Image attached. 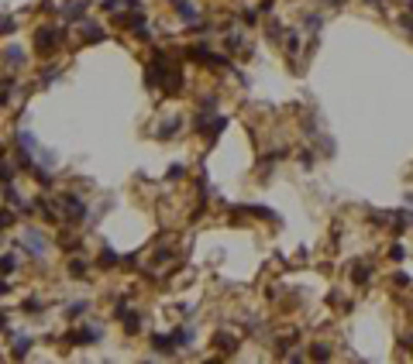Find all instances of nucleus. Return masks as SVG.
<instances>
[{
  "label": "nucleus",
  "mask_w": 413,
  "mask_h": 364,
  "mask_svg": "<svg viewBox=\"0 0 413 364\" xmlns=\"http://www.w3.org/2000/svg\"><path fill=\"white\" fill-rule=\"evenodd\" d=\"M59 72H62L59 66H45L42 72H38V83H42V86H48V83H55V79H59Z\"/></svg>",
  "instance_id": "obj_18"
},
{
  "label": "nucleus",
  "mask_w": 413,
  "mask_h": 364,
  "mask_svg": "<svg viewBox=\"0 0 413 364\" xmlns=\"http://www.w3.org/2000/svg\"><path fill=\"white\" fill-rule=\"evenodd\" d=\"M117 261H121V258H117L114 251H110V248H103V251H100V258H97V268H103V272H110V268H114Z\"/></svg>",
  "instance_id": "obj_13"
},
{
  "label": "nucleus",
  "mask_w": 413,
  "mask_h": 364,
  "mask_svg": "<svg viewBox=\"0 0 413 364\" xmlns=\"http://www.w3.org/2000/svg\"><path fill=\"white\" fill-rule=\"evenodd\" d=\"M152 347H155L159 354H172L176 351V340H172V333L169 337H165V333H155V337H152Z\"/></svg>",
  "instance_id": "obj_10"
},
{
  "label": "nucleus",
  "mask_w": 413,
  "mask_h": 364,
  "mask_svg": "<svg viewBox=\"0 0 413 364\" xmlns=\"http://www.w3.org/2000/svg\"><path fill=\"white\" fill-rule=\"evenodd\" d=\"M4 292H7V282H4V278H0V296H4Z\"/></svg>",
  "instance_id": "obj_34"
},
{
  "label": "nucleus",
  "mask_w": 413,
  "mask_h": 364,
  "mask_svg": "<svg viewBox=\"0 0 413 364\" xmlns=\"http://www.w3.org/2000/svg\"><path fill=\"white\" fill-rule=\"evenodd\" d=\"M403 254H406L403 244H392V248H389V258H392V261H403Z\"/></svg>",
  "instance_id": "obj_31"
},
{
  "label": "nucleus",
  "mask_w": 413,
  "mask_h": 364,
  "mask_svg": "<svg viewBox=\"0 0 413 364\" xmlns=\"http://www.w3.org/2000/svg\"><path fill=\"white\" fill-rule=\"evenodd\" d=\"M121 327H124L127 337H135V333L141 330V323H138V313H124V316H121Z\"/></svg>",
  "instance_id": "obj_15"
},
{
  "label": "nucleus",
  "mask_w": 413,
  "mask_h": 364,
  "mask_svg": "<svg viewBox=\"0 0 413 364\" xmlns=\"http://www.w3.org/2000/svg\"><path fill=\"white\" fill-rule=\"evenodd\" d=\"M283 48H286L289 55H299V34H296V31H286V38H283Z\"/></svg>",
  "instance_id": "obj_19"
},
{
  "label": "nucleus",
  "mask_w": 413,
  "mask_h": 364,
  "mask_svg": "<svg viewBox=\"0 0 413 364\" xmlns=\"http://www.w3.org/2000/svg\"><path fill=\"white\" fill-rule=\"evenodd\" d=\"M214 343H217L220 351H231V343H238V340H231L228 333H217V337H214Z\"/></svg>",
  "instance_id": "obj_28"
},
{
  "label": "nucleus",
  "mask_w": 413,
  "mask_h": 364,
  "mask_svg": "<svg viewBox=\"0 0 413 364\" xmlns=\"http://www.w3.org/2000/svg\"><path fill=\"white\" fill-rule=\"evenodd\" d=\"M62 42H66V31H62V28L45 24V28H38V31H34V52H38L42 58L55 55L59 48H62Z\"/></svg>",
  "instance_id": "obj_2"
},
{
  "label": "nucleus",
  "mask_w": 413,
  "mask_h": 364,
  "mask_svg": "<svg viewBox=\"0 0 413 364\" xmlns=\"http://www.w3.org/2000/svg\"><path fill=\"white\" fill-rule=\"evenodd\" d=\"M0 158H4V148H0Z\"/></svg>",
  "instance_id": "obj_37"
},
{
  "label": "nucleus",
  "mask_w": 413,
  "mask_h": 364,
  "mask_svg": "<svg viewBox=\"0 0 413 364\" xmlns=\"http://www.w3.org/2000/svg\"><path fill=\"white\" fill-rule=\"evenodd\" d=\"M4 58H7L11 66H24V52L17 45H7V48H4Z\"/></svg>",
  "instance_id": "obj_17"
},
{
  "label": "nucleus",
  "mask_w": 413,
  "mask_h": 364,
  "mask_svg": "<svg viewBox=\"0 0 413 364\" xmlns=\"http://www.w3.org/2000/svg\"><path fill=\"white\" fill-rule=\"evenodd\" d=\"M14 28H17V21H14V17H7V14H0V34L14 31Z\"/></svg>",
  "instance_id": "obj_27"
},
{
  "label": "nucleus",
  "mask_w": 413,
  "mask_h": 364,
  "mask_svg": "<svg viewBox=\"0 0 413 364\" xmlns=\"http://www.w3.org/2000/svg\"><path fill=\"white\" fill-rule=\"evenodd\" d=\"M69 275H72V278H83V275H86V261H83V258H72V261H69Z\"/></svg>",
  "instance_id": "obj_23"
},
{
  "label": "nucleus",
  "mask_w": 413,
  "mask_h": 364,
  "mask_svg": "<svg viewBox=\"0 0 413 364\" xmlns=\"http://www.w3.org/2000/svg\"><path fill=\"white\" fill-rule=\"evenodd\" d=\"M303 28H307L310 34H317L324 28V14H317V11H310V14H303Z\"/></svg>",
  "instance_id": "obj_11"
},
{
  "label": "nucleus",
  "mask_w": 413,
  "mask_h": 364,
  "mask_svg": "<svg viewBox=\"0 0 413 364\" xmlns=\"http://www.w3.org/2000/svg\"><path fill=\"white\" fill-rule=\"evenodd\" d=\"M299 165H303V169H313V151H299Z\"/></svg>",
  "instance_id": "obj_30"
},
{
  "label": "nucleus",
  "mask_w": 413,
  "mask_h": 364,
  "mask_svg": "<svg viewBox=\"0 0 413 364\" xmlns=\"http://www.w3.org/2000/svg\"><path fill=\"white\" fill-rule=\"evenodd\" d=\"M34 210H38V213L45 216V220H52V224H55V220H59V213H55V210H52V203H48V199H38V203H34Z\"/></svg>",
  "instance_id": "obj_20"
},
{
  "label": "nucleus",
  "mask_w": 413,
  "mask_h": 364,
  "mask_svg": "<svg viewBox=\"0 0 413 364\" xmlns=\"http://www.w3.org/2000/svg\"><path fill=\"white\" fill-rule=\"evenodd\" d=\"M179 131H183V117H172V120H165V124L155 131V137H159V141H169V137H176Z\"/></svg>",
  "instance_id": "obj_8"
},
{
  "label": "nucleus",
  "mask_w": 413,
  "mask_h": 364,
  "mask_svg": "<svg viewBox=\"0 0 413 364\" xmlns=\"http://www.w3.org/2000/svg\"><path fill=\"white\" fill-rule=\"evenodd\" d=\"M24 248H28V254H31V258H42V254L48 251L45 234H38V230H28V244H24Z\"/></svg>",
  "instance_id": "obj_7"
},
{
  "label": "nucleus",
  "mask_w": 413,
  "mask_h": 364,
  "mask_svg": "<svg viewBox=\"0 0 413 364\" xmlns=\"http://www.w3.org/2000/svg\"><path fill=\"white\" fill-rule=\"evenodd\" d=\"M117 28H127V31H141L145 28V14L141 11H127V14H117L114 17Z\"/></svg>",
  "instance_id": "obj_5"
},
{
  "label": "nucleus",
  "mask_w": 413,
  "mask_h": 364,
  "mask_svg": "<svg viewBox=\"0 0 413 364\" xmlns=\"http://www.w3.org/2000/svg\"><path fill=\"white\" fill-rule=\"evenodd\" d=\"M80 38L93 45V42H107V31L97 21H80Z\"/></svg>",
  "instance_id": "obj_6"
},
{
  "label": "nucleus",
  "mask_w": 413,
  "mask_h": 364,
  "mask_svg": "<svg viewBox=\"0 0 413 364\" xmlns=\"http://www.w3.org/2000/svg\"><path fill=\"white\" fill-rule=\"evenodd\" d=\"M327 4H341V0H327Z\"/></svg>",
  "instance_id": "obj_36"
},
{
  "label": "nucleus",
  "mask_w": 413,
  "mask_h": 364,
  "mask_svg": "<svg viewBox=\"0 0 413 364\" xmlns=\"http://www.w3.org/2000/svg\"><path fill=\"white\" fill-rule=\"evenodd\" d=\"M241 21H245V28H255V24H258V11H245Z\"/></svg>",
  "instance_id": "obj_29"
},
{
  "label": "nucleus",
  "mask_w": 413,
  "mask_h": 364,
  "mask_svg": "<svg viewBox=\"0 0 413 364\" xmlns=\"http://www.w3.org/2000/svg\"><path fill=\"white\" fill-rule=\"evenodd\" d=\"M241 45H245V34H241V31H234V34L224 38V48H228V52H238Z\"/></svg>",
  "instance_id": "obj_22"
},
{
  "label": "nucleus",
  "mask_w": 413,
  "mask_h": 364,
  "mask_svg": "<svg viewBox=\"0 0 413 364\" xmlns=\"http://www.w3.org/2000/svg\"><path fill=\"white\" fill-rule=\"evenodd\" d=\"M14 179V165H7V161L0 158V182H4V186H7V182Z\"/></svg>",
  "instance_id": "obj_26"
},
{
  "label": "nucleus",
  "mask_w": 413,
  "mask_h": 364,
  "mask_svg": "<svg viewBox=\"0 0 413 364\" xmlns=\"http://www.w3.org/2000/svg\"><path fill=\"white\" fill-rule=\"evenodd\" d=\"M100 340V327H83V330L69 333V343H93Z\"/></svg>",
  "instance_id": "obj_9"
},
{
  "label": "nucleus",
  "mask_w": 413,
  "mask_h": 364,
  "mask_svg": "<svg viewBox=\"0 0 413 364\" xmlns=\"http://www.w3.org/2000/svg\"><path fill=\"white\" fill-rule=\"evenodd\" d=\"M38 309H42L38 299H24V313H38Z\"/></svg>",
  "instance_id": "obj_32"
},
{
  "label": "nucleus",
  "mask_w": 413,
  "mask_h": 364,
  "mask_svg": "<svg viewBox=\"0 0 413 364\" xmlns=\"http://www.w3.org/2000/svg\"><path fill=\"white\" fill-rule=\"evenodd\" d=\"M90 11V0H66V7H62V21H72V24H80V21H86L83 14Z\"/></svg>",
  "instance_id": "obj_4"
},
{
  "label": "nucleus",
  "mask_w": 413,
  "mask_h": 364,
  "mask_svg": "<svg viewBox=\"0 0 413 364\" xmlns=\"http://www.w3.org/2000/svg\"><path fill=\"white\" fill-rule=\"evenodd\" d=\"M368 278H372V268H368V265H362V261H358L355 268H351V282H355V285H365Z\"/></svg>",
  "instance_id": "obj_16"
},
{
  "label": "nucleus",
  "mask_w": 413,
  "mask_h": 364,
  "mask_svg": "<svg viewBox=\"0 0 413 364\" xmlns=\"http://www.w3.org/2000/svg\"><path fill=\"white\" fill-rule=\"evenodd\" d=\"M172 340H176V347H190L193 343V330H172Z\"/></svg>",
  "instance_id": "obj_21"
},
{
  "label": "nucleus",
  "mask_w": 413,
  "mask_h": 364,
  "mask_svg": "<svg viewBox=\"0 0 413 364\" xmlns=\"http://www.w3.org/2000/svg\"><path fill=\"white\" fill-rule=\"evenodd\" d=\"M183 175H186L183 165H169V179H183Z\"/></svg>",
  "instance_id": "obj_33"
},
{
  "label": "nucleus",
  "mask_w": 413,
  "mask_h": 364,
  "mask_svg": "<svg viewBox=\"0 0 413 364\" xmlns=\"http://www.w3.org/2000/svg\"><path fill=\"white\" fill-rule=\"evenodd\" d=\"M124 4H127V7H138V4H141V0H124Z\"/></svg>",
  "instance_id": "obj_35"
},
{
  "label": "nucleus",
  "mask_w": 413,
  "mask_h": 364,
  "mask_svg": "<svg viewBox=\"0 0 413 364\" xmlns=\"http://www.w3.org/2000/svg\"><path fill=\"white\" fill-rule=\"evenodd\" d=\"M17 268H21V258H17V254H4V258H0V275H11V272H17Z\"/></svg>",
  "instance_id": "obj_12"
},
{
  "label": "nucleus",
  "mask_w": 413,
  "mask_h": 364,
  "mask_svg": "<svg viewBox=\"0 0 413 364\" xmlns=\"http://www.w3.org/2000/svg\"><path fill=\"white\" fill-rule=\"evenodd\" d=\"M310 357H321V361H327V357H331V347H327V343H313Z\"/></svg>",
  "instance_id": "obj_25"
},
{
  "label": "nucleus",
  "mask_w": 413,
  "mask_h": 364,
  "mask_svg": "<svg viewBox=\"0 0 413 364\" xmlns=\"http://www.w3.org/2000/svg\"><path fill=\"white\" fill-rule=\"evenodd\" d=\"M145 83L172 96L176 90H183V72L172 66V62H169V55H165L162 48H155V58L148 62V76H145Z\"/></svg>",
  "instance_id": "obj_1"
},
{
  "label": "nucleus",
  "mask_w": 413,
  "mask_h": 364,
  "mask_svg": "<svg viewBox=\"0 0 413 364\" xmlns=\"http://www.w3.org/2000/svg\"><path fill=\"white\" fill-rule=\"evenodd\" d=\"M28 347H31V340H28V337H17V340H14V357H24V354H28Z\"/></svg>",
  "instance_id": "obj_24"
},
{
  "label": "nucleus",
  "mask_w": 413,
  "mask_h": 364,
  "mask_svg": "<svg viewBox=\"0 0 413 364\" xmlns=\"http://www.w3.org/2000/svg\"><path fill=\"white\" fill-rule=\"evenodd\" d=\"M62 220H66V224H83V220H86V203H83L76 193L62 196Z\"/></svg>",
  "instance_id": "obj_3"
},
{
  "label": "nucleus",
  "mask_w": 413,
  "mask_h": 364,
  "mask_svg": "<svg viewBox=\"0 0 413 364\" xmlns=\"http://www.w3.org/2000/svg\"><path fill=\"white\" fill-rule=\"evenodd\" d=\"M176 14H183V21H186V24H193V21H196V7L190 4V0H176Z\"/></svg>",
  "instance_id": "obj_14"
}]
</instances>
